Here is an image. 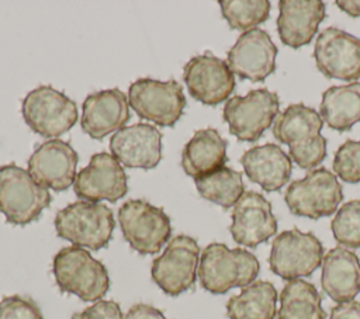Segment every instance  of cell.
<instances>
[{
	"label": "cell",
	"instance_id": "1",
	"mask_svg": "<svg viewBox=\"0 0 360 319\" xmlns=\"http://www.w3.org/2000/svg\"><path fill=\"white\" fill-rule=\"evenodd\" d=\"M323 121L311 107L301 103L288 105L274 119V138L288 146L290 157L301 169H312L326 157V139L321 129Z\"/></svg>",
	"mask_w": 360,
	"mask_h": 319
},
{
	"label": "cell",
	"instance_id": "2",
	"mask_svg": "<svg viewBox=\"0 0 360 319\" xmlns=\"http://www.w3.org/2000/svg\"><path fill=\"white\" fill-rule=\"evenodd\" d=\"M260 270L256 256L242 247L229 249L224 243H210L200 254L198 280L211 294H225L231 288H245Z\"/></svg>",
	"mask_w": 360,
	"mask_h": 319
},
{
	"label": "cell",
	"instance_id": "3",
	"mask_svg": "<svg viewBox=\"0 0 360 319\" xmlns=\"http://www.w3.org/2000/svg\"><path fill=\"white\" fill-rule=\"evenodd\" d=\"M52 273L62 292L73 294L86 302H97L110 288L105 266L83 247L60 249L53 257Z\"/></svg>",
	"mask_w": 360,
	"mask_h": 319
},
{
	"label": "cell",
	"instance_id": "4",
	"mask_svg": "<svg viewBox=\"0 0 360 319\" xmlns=\"http://www.w3.org/2000/svg\"><path fill=\"white\" fill-rule=\"evenodd\" d=\"M115 228L112 211L100 202L79 200L59 209L55 229L73 246L100 250L108 245Z\"/></svg>",
	"mask_w": 360,
	"mask_h": 319
},
{
	"label": "cell",
	"instance_id": "5",
	"mask_svg": "<svg viewBox=\"0 0 360 319\" xmlns=\"http://www.w3.org/2000/svg\"><path fill=\"white\" fill-rule=\"evenodd\" d=\"M48 188L38 184L28 170L8 163L0 166V212L13 225L37 221L51 204Z\"/></svg>",
	"mask_w": 360,
	"mask_h": 319
},
{
	"label": "cell",
	"instance_id": "6",
	"mask_svg": "<svg viewBox=\"0 0 360 319\" xmlns=\"http://www.w3.org/2000/svg\"><path fill=\"white\" fill-rule=\"evenodd\" d=\"M124 239L139 254L160 252L170 239L172 223L166 212L146 200H128L118 209Z\"/></svg>",
	"mask_w": 360,
	"mask_h": 319
},
{
	"label": "cell",
	"instance_id": "7",
	"mask_svg": "<svg viewBox=\"0 0 360 319\" xmlns=\"http://www.w3.org/2000/svg\"><path fill=\"white\" fill-rule=\"evenodd\" d=\"M280 111L277 93L267 89L250 90L246 96L231 97L222 117L229 132L242 142H256L271 126Z\"/></svg>",
	"mask_w": 360,
	"mask_h": 319
},
{
	"label": "cell",
	"instance_id": "8",
	"mask_svg": "<svg viewBox=\"0 0 360 319\" xmlns=\"http://www.w3.org/2000/svg\"><path fill=\"white\" fill-rule=\"evenodd\" d=\"M323 259V246L312 232L298 228L283 230L273 243L269 256L270 270L283 280H298L311 275Z\"/></svg>",
	"mask_w": 360,
	"mask_h": 319
},
{
	"label": "cell",
	"instance_id": "9",
	"mask_svg": "<svg viewBox=\"0 0 360 319\" xmlns=\"http://www.w3.org/2000/svg\"><path fill=\"white\" fill-rule=\"evenodd\" d=\"M284 200L294 215L319 219L338 211L343 191L338 177L328 169L319 167L308 171L304 178L292 181Z\"/></svg>",
	"mask_w": 360,
	"mask_h": 319
},
{
	"label": "cell",
	"instance_id": "10",
	"mask_svg": "<svg viewBox=\"0 0 360 319\" xmlns=\"http://www.w3.org/2000/svg\"><path fill=\"white\" fill-rule=\"evenodd\" d=\"M128 101L142 119L159 126H173L186 108L183 87L174 79H138L129 86Z\"/></svg>",
	"mask_w": 360,
	"mask_h": 319
},
{
	"label": "cell",
	"instance_id": "11",
	"mask_svg": "<svg viewBox=\"0 0 360 319\" xmlns=\"http://www.w3.org/2000/svg\"><path fill=\"white\" fill-rule=\"evenodd\" d=\"M21 112L31 131L51 139L68 132L79 117L76 103L52 86L31 90L22 100Z\"/></svg>",
	"mask_w": 360,
	"mask_h": 319
},
{
	"label": "cell",
	"instance_id": "12",
	"mask_svg": "<svg viewBox=\"0 0 360 319\" xmlns=\"http://www.w3.org/2000/svg\"><path fill=\"white\" fill-rule=\"evenodd\" d=\"M200 247L194 237L177 235L169 240L163 253L152 261L150 275L167 295L177 297L195 284Z\"/></svg>",
	"mask_w": 360,
	"mask_h": 319
},
{
	"label": "cell",
	"instance_id": "13",
	"mask_svg": "<svg viewBox=\"0 0 360 319\" xmlns=\"http://www.w3.org/2000/svg\"><path fill=\"white\" fill-rule=\"evenodd\" d=\"M314 59L328 79L357 80L360 77V38L336 27L325 28L316 38Z\"/></svg>",
	"mask_w": 360,
	"mask_h": 319
},
{
	"label": "cell",
	"instance_id": "14",
	"mask_svg": "<svg viewBox=\"0 0 360 319\" xmlns=\"http://www.w3.org/2000/svg\"><path fill=\"white\" fill-rule=\"evenodd\" d=\"M183 79L193 98L218 105L235 90V76L228 63L211 52L193 56L183 69Z\"/></svg>",
	"mask_w": 360,
	"mask_h": 319
},
{
	"label": "cell",
	"instance_id": "15",
	"mask_svg": "<svg viewBox=\"0 0 360 319\" xmlns=\"http://www.w3.org/2000/svg\"><path fill=\"white\" fill-rule=\"evenodd\" d=\"M73 190L84 201L115 202L127 195L128 177L122 164L111 153L100 152L93 155L89 164L77 173Z\"/></svg>",
	"mask_w": 360,
	"mask_h": 319
},
{
	"label": "cell",
	"instance_id": "16",
	"mask_svg": "<svg viewBox=\"0 0 360 319\" xmlns=\"http://www.w3.org/2000/svg\"><path fill=\"white\" fill-rule=\"evenodd\" d=\"M276 56L277 46L270 35L256 27L240 34L228 52L226 63L233 74L256 83L274 73Z\"/></svg>",
	"mask_w": 360,
	"mask_h": 319
},
{
	"label": "cell",
	"instance_id": "17",
	"mask_svg": "<svg viewBox=\"0 0 360 319\" xmlns=\"http://www.w3.org/2000/svg\"><path fill=\"white\" fill-rule=\"evenodd\" d=\"M79 156L72 145L62 139H48L38 145L28 159L32 178L55 191H63L75 184Z\"/></svg>",
	"mask_w": 360,
	"mask_h": 319
},
{
	"label": "cell",
	"instance_id": "18",
	"mask_svg": "<svg viewBox=\"0 0 360 319\" xmlns=\"http://www.w3.org/2000/svg\"><path fill=\"white\" fill-rule=\"evenodd\" d=\"M229 232L236 243L246 247L267 242L277 232L270 201L256 191H245L233 205Z\"/></svg>",
	"mask_w": 360,
	"mask_h": 319
},
{
	"label": "cell",
	"instance_id": "19",
	"mask_svg": "<svg viewBox=\"0 0 360 319\" xmlns=\"http://www.w3.org/2000/svg\"><path fill=\"white\" fill-rule=\"evenodd\" d=\"M111 155L132 169H153L162 160V132L150 124H134L110 139Z\"/></svg>",
	"mask_w": 360,
	"mask_h": 319
},
{
	"label": "cell",
	"instance_id": "20",
	"mask_svg": "<svg viewBox=\"0 0 360 319\" xmlns=\"http://www.w3.org/2000/svg\"><path fill=\"white\" fill-rule=\"evenodd\" d=\"M131 117L128 97L120 89L91 93L83 101L82 129L93 139H103L124 128Z\"/></svg>",
	"mask_w": 360,
	"mask_h": 319
},
{
	"label": "cell",
	"instance_id": "21",
	"mask_svg": "<svg viewBox=\"0 0 360 319\" xmlns=\"http://www.w3.org/2000/svg\"><path fill=\"white\" fill-rule=\"evenodd\" d=\"M278 10V37L284 45L294 49L312 41L326 15L325 3L321 0H281Z\"/></svg>",
	"mask_w": 360,
	"mask_h": 319
},
{
	"label": "cell",
	"instance_id": "22",
	"mask_svg": "<svg viewBox=\"0 0 360 319\" xmlns=\"http://www.w3.org/2000/svg\"><path fill=\"white\" fill-rule=\"evenodd\" d=\"M321 284L325 294L338 304L353 301L360 292V260L346 247L338 246L322 259Z\"/></svg>",
	"mask_w": 360,
	"mask_h": 319
},
{
	"label": "cell",
	"instance_id": "23",
	"mask_svg": "<svg viewBox=\"0 0 360 319\" xmlns=\"http://www.w3.org/2000/svg\"><path fill=\"white\" fill-rule=\"evenodd\" d=\"M240 164L248 178L269 193L284 187L292 171L290 155L276 143L253 146L242 155Z\"/></svg>",
	"mask_w": 360,
	"mask_h": 319
},
{
	"label": "cell",
	"instance_id": "24",
	"mask_svg": "<svg viewBox=\"0 0 360 319\" xmlns=\"http://www.w3.org/2000/svg\"><path fill=\"white\" fill-rule=\"evenodd\" d=\"M228 142L214 128L197 131L184 145L181 167L190 177H201L225 166Z\"/></svg>",
	"mask_w": 360,
	"mask_h": 319
},
{
	"label": "cell",
	"instance_id": "25",
	"mask_svg": "<svg viewBox=\"0 0 360 319\" xmlns=\"http://www.w3.org/2000/svg\"><path fill=\"white\" fill-rule=\"evenodd\" d=\"M319 115L338 132L349 131L360 121V82L332 86L322 93Z\"/></svg>",
	"mask_w": 360,
	"mask_h": 319
},
{
	"label": "cell",
	"instance_id": "26",
	"mask_svg": "<svg viewBox=\"0 0 360 319\" xmlns=\"http://www.w3.org/2000/svg\"><path fill=\"white\" fill-rule=\"evenodd\" d=\"M277 291L269 281H253L226 302L229 319H274Z\"/></svg>",
	"mask_w": 360,
	"mask_h": 319
},
{
	"label": "cell",
	"instance_id": "27",
	"mask_svg": "<svg viewBox=\"0 0 360 319\" xmlns=\"http://www.w3.org/2000/svg\"><path fill=\"white\" fill-rule=\"evenodd\" d=\"M321 295L314 284L290 280L280 294L278 319H325L326 313L321 306Z\"/></svg>",
	"mask_w": 360,
	"mask_h": 319
},
{
	"label": "cell",
	"instance_id": "28",
	"mask_svg": "<svg viewBox=\"0 0 360 319\" xmlns=\"http://www.w3.org/2000/svg\"><path fill=\"white\" fill-rule=\"evenodd\" d=\"M194 183L202 198L225 209L233 207L245 193L242 174L226 166L194 178Z\"/></svg>",
	"mask_w": 360,
	"mask_h": 319
},
{
	"label": "cell",
	"instance_id": "29",
	"mask_svg": "<svg viewBox=\"0 0 360 319\" xmlns=\"http://www.w3.org/2000/svg\"><path fill=\"white\" fill-rule=\"evenodd\" d=\"M219 7L229 27L245 32L269 18L271 4L267 0H219Z\"/></svg>",
	"mask_w": 360,
	"mask_h": 319
},
{
	"label": "cell",
	"instance_id": "30",
	"mask_svg": "<svg viewBox=\"0 0 360 319\" xmlns=\"http://www.w3.org/2000/svg\"><path fill=\"white\" fill-rule=\"evenodd\" d=\"M330 228L338 243L346 249L360 247V200L343 204L335 214Z\"/></svg>",
	"mask_w": 360,
	"mask_h": 319
},
{
	"label": "cell",
	"instance_id": "31",
	"mask_svg": "<svg viewBox=\"0 0 360 319\" xmlns=\"http://www.w3.org/2000/svg\"><path fill=\"white\" fill-rule=\"evenodd\" d=\"M333 170L346 183L356 184L360 181V141H346L336 150Z\"/></svg>",
	"mask_w": 360,
	"mask_h": 319
},
{
	"label": "cell",
	"instance_id": "32",
	"mask_svg": "<svg viewBox=\"0 0 360 319\" xmlns=\"http://www.w3.org/2000/svg\"><path fill=\"white\" fill-rule=\"evenodd\" d=\"M0 319H44V316L32 298L10 295L0 301Z\"/></svg>",
	"mask_w": 360,
	"mask_h": 319
},
{
	"label": "cell",
	"instance_id": "33",
	"mask_svg": "<svg viewBox=\"0 0 360 319\" xmlns=\"http://www.w3.org/2000/svg\"><path fill=\"white\" fill-rule=\"evenodd\" d=\"M70 319H124L120 305L115 301H97L82 312L73 313Z\"/></svg>",
	"mask_w": 360,
	"mask_h": 319
},
{
	"label": "cell",
	"instance_id": "34",
	"mask_svg": "<svg viewBox=\"0 0 360 319\" xmlns=\"http://www.w3.org/2000/svg\"><path fill=\"white\" fill-rule=\"evenodd\" d=\"M124 319H167L162 311L149 304H135L125 313Z\"/></svg>",
	"mask_w": 360,
	"mask_h": 319
},
{
	"label": "cell",
	"instance_id": "35",
	"mask_svg": "<svg viewBox=\"0 0 360 319\" xmlns=\"http://www.w3.org/2000/svg\"><path fill=\"white\" fill-rule=\"evenodd\" d=\"M329 319H360V302L349 301L338 304L330 309Z\"/></svg>",
	"mask_w": 360,
	"mask_h": 319
},
{
	"label": "cell",
	"instance_id": "36",
	"mask_svg": "<svg viewBox=\"0 0 360 319\" xmlns=\"http://www.w3.org/2000/svg\"><path fill=\"white\" fill-rule=\"evenodd\" d=\"M335 4L350 17H360V0H336Z\"/></svg>",
	"mask_w": 360,
	"mask_h": 319
}]
</instances>
